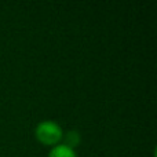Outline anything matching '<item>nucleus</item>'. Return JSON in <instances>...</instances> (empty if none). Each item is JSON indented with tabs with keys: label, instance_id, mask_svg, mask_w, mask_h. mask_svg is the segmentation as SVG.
<instances>
[{
	"label": "nucleus",
	"instance_id": "3",
	"mask_svg": "<svg viewBox=\"0 0 157 157\" xmlns=\"http://www.w3.org/2000/svg\"><path fill=\"white\" fill-rule=\"evenodd\" d=\"M62 139H63V142H65L63 145L69 146L71 149H73L75 146H77V145L80 144V135L77 134V131H69L66 135L62 136Z\"/></svg>",
	"mask_w": 157,
	"mask_h": 157
},
{
	"label": "nucleus",
	"instance_id": "1",
	"mask_svg": "<svg viewBox=\"0 0 157 157\" xmlns=\"http://www.w3.org/2000/svg\"><path fill=\"white\" fill-rule=\"evenodd\" d=\"M35 135L41 144L55 146V145H59V142L62 141L63 131L61 125H58V123L52 120H43L36 125Z\"/></svg>",
	"mask_w": 157,
	"mask_h": 157
},
{
	"label": "nucleus",
	"instance_id": "2",
	"mask_svg": "<svg viewBox=\"0 0 157 157\" xmlns=\"http://www.w3.org/2000/svg\"><path fill=\"white\" fill-rule=\"evenodd\" d=\"M48 157H77L75 149H71L69 146L61 144V145H55L48 153Z\"/></svg>",
	"mask_w": 157,
	"mask_h": 157
}]
</instances>
